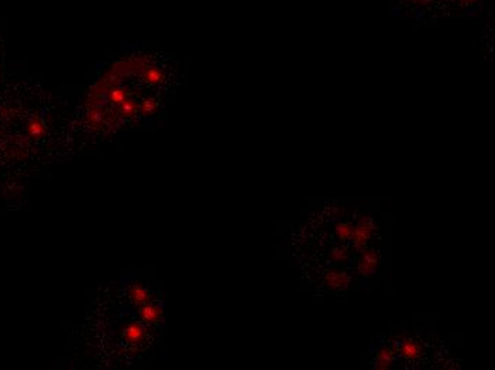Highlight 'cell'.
<instances>
[{
  "label": "cell",
  "instance_id": "obj_1",
  "mask_svg": "<svg viewBox=\"0 0 495 370\" xmlns=\"http://www.w3.org/2000/svg\"><path fill=\"white\" fill-rule=\"evenodd\" d=\"M448 3L455 9V0H399V3L407 12L417 14H427L434 12L440 3Z\"/></svg>",
  "mask_w": 495,
  "mask_h": 370
},
{
  "label": "cell",
  "instance_id": "obj_2",
  "mask_svg": "<svg viewBox=\"0 0 495 370\" xmlns=\"http://www.w3.org/2000/svg\"><path fill=\"white\" fill-rule=\"evenodd\" d=\"M373 231H375V224H373V221L372 220H363L353 229V232H351V236H353V242H354V245L356 247H364V244L369 241V238L373 235Z\"/></svg>",
  "mask_w": 495,
  "mask_h": 370
},
{
  "label": "cell",
  "instance_id": "obj_3",
  "mask_svg": "<svg viewBox=\"0 0 495 370\" xmlns=\"http://www.w3.org/2000/svg\"><path fill=\"white\" fill-rule=\"evenodd\" d=\"M397 347L393 346H381L376 353V368L377 369H387L388 366L397 359Z\"/></svg>",
  "mask_w": 495,
  "mask_h": 370
},
{
  "label": "cell",
  "instance_id": "obj_4",
  "mask_svg": "<svg viewBox=\"0 0 495 370\" xmlns=\"http://www.w3.org/2000/svg\"><path fill=\"white\" fill-rule=\"evenodd\" d=\"M138 315H140V319L147 323V325H152L155 322H158L162 316V311H161L160 306L157 305H152V303H146L143 306H140V311H138Z\"/></svg>",
  "mask_w": 495,
  "mask_h": 370
},
{
  "label": "cell",
  "instance_id": "obj_5",
  "mask_svg": "<svg viewBox=\"0 0 495 370\" xmlns=\"http://www.w3.org/2000/svg\"><path fill=\"white\" fill-rule=\"evenodd\" d=\"M397 353L404 359L411 360L421 355V346L411 339H406L400 343V346H397Z\"/></svg>",
  "mask_w": 495,
  "mask_h": 370
},
{
  "label": "cell",
  "instance_id": "obj_6",
  "mask_svg": "<svg viewBox=\"0 0 495 370\" xmlns=\"http://www.w3.org/2000/svg\"><path fill=\"white\" fill-rule=\"evenodd\" d=\"M124 338L130 343H138L144 338V328L138 322H130L124 328Z\"/></svg>",
  "mask_w": 495,
  "mask_h": 370
},
{
  "label": "cell",
  "instance_id": "obj_7",
  "mask_svg": "<svg viewBox=\"0 0 495 370\" xmlns=\"http://www.w3.org/2000/svg\"><path fill=\"white\" fill-rule=\"evenodd\" d=\"M128 295L134 301L137 306H143V305H146L148 302H151V293L148 292L147 289L140 286V285H133L130 288V290H128Z\"/></svg>",
  "mask_w": 495,
  "mask_h": 370
},
{
  "label": "cell",
  "instance_id": "obj_8",
  "mask_svg": "<svg viewBox=\"0 0 495 370\" xmlns=\"http://www.w3.org/2000/svg\"><path fill=\"white\" fill-rule=\"evenodd\" d=\"M379 263V256L375 251H367L360 260V271L363 274H373Z\"/></svg>",
  "mask_w": 495,
  "mask_h": 370
},
{
  "label": "cell",
  "instance_id": "obj_9",
  "mask_svg": "<svg viewBox=\"0 0 495 370\" xmlns=\"http://www.w3.org/2000/svg\"><path fill=\"white\" fill-rule=\"evenodd\" d=\"M326 284L332 288H342L349 284V276L340 272H329L326 276Z\"/></svg>",
  "mask_w": 495,
  "mask_h": 370
},
{
  "label": "cell",
  "instance_id": "obj_10",
  "mask_svg": "<svg viewBox=\"0 0 495 370\" xmlns=\"http://www.w3.org/2000/svg\"><path fill=\"white\" fill-rule=\"evenodd\" d=\"M27 131H29L30 136H33L34 138H40L43 137L44 133H46V127H44V124L41 123L39 118H34L31 123L29 124Z\"/></svg>",
  "mask_w": 495,
  "mask_h": 370
},
{
  "label": "cell",
  "instance_id": "obj_11",
  "mask_svg": "<svg viewBox=\"0 0 495 370\" xmlns=\"http://www.w3.org/2000/svg\"><path fill=\"white\" fill-rule=\"evenodd\" d=\"M351 232H353V228H351V225L348 224V222H342V224H339V225L336 227V235H337V238H340V239H348V238H350V236H351Z\"/></svg>",
  "mask_w": 495,
  "mask_h": 370
},
{
  "label": "cell",
  "instance_id": "obj_12",
  "mask_svg": "<svg viewBox=\"0 0 495 370\" xmlns=\"http://www.w3.org/2000/svg\"><path fill=\"white\" fill-rule=\"evenodd\" d=\"M146 79H147L148 83L158 84L164 80V73L160 69H149L146 73Z\"/></svg>",
  "mask_w": 495,
  "mask_h": 370
},
{
  "label": "cell",
  "instance_id": "obj_13",
  "mask_svg": "<svg viewBox=\"0 0 495 370\" xmlns=\"http://www.w3.org/2000/svg\"><path fill=\"white\" fill-rule=\"evenodd\" d=\"M111 101H113L114 104H121V103H124V101H125V93H124V90H114V91L111 93Z\"/></svg>",
  "mask_w": 495,
  "mask_h": 370
},
{
  "label": "cell",
  "instance_id": "obj_14",
  "mask_svg": "<svg viewBox=\"0 0 495 370\" xmlns=\"http://www.w3.org/2000/svg\"><path fill=\"white\" fill-rule=\"evenodd\" d=\"M154 110H155V101H154V100H146V101H143L141 111H143L144 114H151Z\"/></svg>",
  "mask_w": 495,
  "mask_h": 370
}]
</instances>
